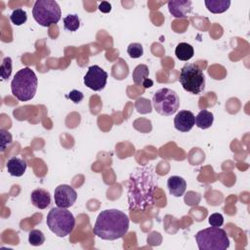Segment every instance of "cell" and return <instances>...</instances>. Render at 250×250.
<instances>
[{"instance_id":"cell-5","label":"cell","mask_w":250,"mask_h":250,"mask_svg":"<svg viewBox=\"0 0 250 250\" xmlns=\"http://www.w3.org/2000/svg\"><path fill=\"white\" fill-rule=\"evenodd\" d=\"M199 250H226L229 247V239L224 229L210 227L199 230L195 234Z\"/></svg>"},{"instance_id":"cell-16","label":"cell","mask_w":250,"mask_h":250,"mask_svg":"<svg viewBox=\"0 0 250 250\" xmlns=\"http://www.w3.org/2000/svg\"><path fill=\"white\" fill-rule=\"evenodd\" d=\"M214 121V115L207 109H202L195 116V125L200 129H208Z\"/></svg>"},{"instance_id":"cell-21","label":"cell","mask_w":250,"mask_h":250,"mask_svg":"<svg viewBox=\"0 0 250 250\" xmlns=\"http://www.w3.org/2000/svg\"><path fill=\"white\" fill-rule=\"evenodd\" d=\"M10 20L11 21L15 24V25H21L23 24L26 20H27V15H26V12L23 11L22 9L19 8V9H16L13 11V13L11 14L10 16Z\"/></svg>"},{"instance_id":"cell-19","label":"cell","mask_w":250,"mask_h":250,"mask_svg":"<svg viewBox=\"0 0 250 250\" xmlns=\"http://www.w3.org/2000/svg\"><path fill=\"white\" fill-rule=\"evenodd\" d=\"M148 67L146 64H139L137 65L132 73V78L134 83L137 86H141L144 82L145 79H146L148 77Z\"/></svg>"},{"instance_id":"cell-4","label":"cell","mask_w":250,"mask_h":250,"mask_svg":"<svg viewBox=\"0 0 250 250\" xmlns=\"http://www.w3.org/2000/svg\"><path fill=\"white\" fill-rule=\"evenodd\" d=\"M49 229L59 237H64L72 232L75 227L74 216L67 208H52L46 219Z\"/></svg>"},{"instance_id":"cell-23","label":"cell","mask_w":250,"mask_h":250,"mask_svg":"<svg viewBox=\"0 0 250 250\" xmlns=\"http://www.w3.org/2000/svg\"><path fill=\"white\" fill-rule=\"evenodd\" d=\"M1 78L3 80L8 79L12 73V59L10 57H6L3 59L1 66H0Z\"/></svg>"},{"instance_id":"cell-6","label":"cell","mask_w":250,"mask_h":250,"mask_svg":"<svg viewBox=\"0 0 250 250\" xmlns=\"http://www.w3.org/2000/svg\"><path fill=\"white\" fill-rule=\"evenodd\" d=\"M179 80L184 90L193 95H199L205 88L203 71L195 63L187 62L181 69Z\"/></svg>"},{"instance_id":"cell-25","label":"cell","mask_w":250,"mask_h":250,"mask_svg":"<svg viewBox=\"0 0 250 250\" xmlns=\"http://www.w3.org/2000/svg\"><path fill=\"white\" fill-rule=\"evenodd\" d=\"M0 136H1V151L3 152V151H5L7 146L12 144L13 139H12L11 133L4 129L0 130Z\"/></svg>"},{"instance_id":"cell-17","label":"cell","mask_w":250,"mask_h":250,"mask_svg":"<svg viewBox=\"0 0 250 250\" xmlns=\"http://www.w3.org/2000/svg\"><path fill=\"white\" fill-rule=\"evenodd\" d=\"M206 8L213 14H221L226 12L229 6V0H205Z\"/></svg>"},{"instance_id":"cell-10","label":"cell","mask_w":250,"mask_h":250,"mask_svg":"<svg viewBox=\"0 0 250 250\" xmlns=\"http://www.w3.org/2000/svg\"><path fill=\"white\" fill-rule=\"evenodd\" d=\"M54 199L58 207L69 208L75 203L77 199V192L68 185H60L55 188Z\"/></svg>"},{"instance_id":"cell-20","label":"cell","mask_w":250,"mask_h":250,"mask_svg":"<svg viewBox=\"0 0 250 250\" xmlns=\"http://www.w3.org/2000/svg\"><path fill=\"white\" fill-rule=\"evenodd\" d=\"M63 26L65 30L76 31L80 26V20L76 14H69L63 18Z\"/></svg>"},{"instance_id":"cell-24","label":"cell","mask_w":250,"mask_h":250,"mask_svg":"<svg viewBox=\"0 0 250 250\" xmlns=\"http://www.w3.org/2000/svg\"><path fill=\"white\" fill-rule=\"evenodd\" d=\"M127 53L131 58L138 59L143 56L144 48L141 43H131L127 47Z\"/></svg>"},{"instance_id":"cell-1","label":"cell","mask_w":250,"mask_h":250,"mask_svg":"<svg viewBox=\"0 0 250 250\" xmlns=\"http://www.w3.org/2000/svg\"><path fill=\"white\" fill-rule=\"evenodd\" d=\"M156 180L152 166H140L131 173L127 191L129 210L145 211L153 205Z\"/></svg>"},{"instance_id":"cell-22","label":"cell","mask_w":250,"mask_h":250,"mask_svg":"<svg viewBox=\"0 0 250 250\" xmlns=\"http://www.w3.org/2000/svg\"><path fill=\"white\" fill-rule=\"evenodd\" d=\"M28 242L32 246H40L45 242V236L39 229H32L28 233Z\"/></svg>"},{"instance_id":"cell-13","label":"cell","mask_w":250,"mask_h":250,"mask_svg":"<svg viewBox=\"0 0 250 250\" xmlns=\"http://www.w3.org/2000/svg\"><path fill=\"white\" fill-rule=\"evenodd\" d=\"M26 167H27V164H26L25 160H23L22 158H20L18 156L11 157L7 161V164H6L8 173L14 177L22 176L26 170Z\"/></svg>"},{"instance_id":"cell-11","label":"cell","mask_w":250,"mask_h":250,"mask_svg":"<svg viewBox=\"0 0 250 250\" xmlns=\"http://www.w3.org/2000/svg\"><path fill=\"white\" fill-rule=\"evenodd\" d=\"M195 125V116L189 110H180L174 118V126L180 132H188Z\"/></svg>"},{"instance_id":"cell-27","label":"cell","mask_w":250,"mask_h":250,"mask_svg":"<svg viewBox=\"0 0 250 250\" xmlns=\"http://www.w3.org/2000/svg\"><path fill=\"white\" fill-rule=\"evenodd\" d=\"M67 98L70 99L74 104H78L84 99V95L82 94V92H80L78 90H72L68 93Z\"/></svg>"},{"instance_id":"cell-3","label":"cell","mask_w":250,"mask_h":250,"mask_svg":"<svg viewBox=\"0 0 250 250\" xmlns=\"http://www.w3.org/2000/svg\"><path fill=\"white\" fill-rule=\"evenodd\" d=\"M37 85L35 72L29 67H23L15 74L11 82V91L20 102H26L34 97Z\"/></svg>"},{"instance_id":"cell-15","label":"cell","mask_w":250,"mask_h":250,"mask_svg":"<svg viewBox=\"0 0 250 250\" xmlns=\"http://www.w3.org/2000/svg\"><path fill=\"white\" fill-rule=\"evenodd\" d=\"M167 187L173 196L181 197L186 191L187 183L180 176H171L167 181Z\"/></svg>"},{"instance_id":"cell-12","label":"cell","mask_w":250,"mask_h":250,"mask_svg":"<svg viewBox=\"0 0 250 250\" xmlns=\"http://www.w3.org/2000/svg\"><path fill=\"white\" fill-rule=\"evenodd\" d=\"M168 10L170 14L177 19L187 18L192 11V3L190 0H173L168 2Z\"/></svg>"},{"instance_id":"cell-14","label":"cell","mask_w":250,"mask_h":250,"mask_svg":"<svg viewBox=\"0 0 250 250\" xmlns=\"http://www.w3.org/2000/svg\"><path fill=\"white\" fill-rule=\"evenodd\" d=\"M31 203L38 209H45L51 203V196L49 191L43 188H36L30 195Z\"/></svg>"},{"instance_id":"cell-7","label":"cell","mask_w":250,"mask_h":250,"mask_svg":"<svg viewBox=\"0 0 250 250\" xmlns=\"http://www.w3.org/2000/svg\"><path fill=\"white\" fill-rule=\"evenodd\" d=\"M32 16L37 23L48 27L59 22L62 11L59 4L54 0H37L32 8Z\"/></svg>"},{"instance_id":"cell-18","label":"cell","mask_w":250,"mask_h":250,"mask_svg":"<svg viewBox=\"0 0 250 250\" xmlns=\"http://www.w3.org/2000/svg\"><path fill=\"white\" fill-rule=\"evenodd\" d=\"M194 51L193 47L190 44H188L186 42H181L177 45L175 49V55L176 57L181 61H188L193 57Z\"/></svg>"},{"instance_id":"cell-9","label":"cell","mask_w":250,"mask_h":250,"mask_svg":"<svg viewBox=\"0 0 250 250\" xmlns=\"http://www.w3.org/2000/svg\"><path fill=\"white\" fill-rule=\"evenodd\" d=\"M107 81V73L99 65L94 64L89 66L87 73L84 76V84L93 91L103 90Z\"/></svg>"},{"instance_id":"cell-28","label":"cell","mask_w":250,"mask_h":250,"mask_svg":"<svg viewBox=\"0 0 250 250\" xmlns=\"http://www.w3.org/2000/svg\"><path fill=\"white\" fill-rule=\"evenodd\" d=\"M99 10L102 13H109L110 10H111V5L106 1H103L99 5Z\"/></svg>"},{"instance_id":"cell-29","label":"cell","mask_w":250,"mask_h":250,"mask_svg":"<svg viewBox=\"0 0 250 250\" xmlns=\"http://www.w3.org/2000/svg\"><path fill=\"white\" fill-rule=\"evenodd\" d=\"M142 86H144V88H146V89L150 88L151 86H153V81L151 79H149V78H146V79L144 80Z\"/></svg>"},{"instance_id":"cell-8","label":"cell","mask_w":250,"mask_h":250,"mask_svg":"<svg viewBox=\"0 0 250 250\" xmlns=\"http://www.w3.org/2000/svg\"><path fill=\"white\" fill-rule=\"evenodd\" d=\"M152 104L154 109L160 115L169 116L179 109L180 98L175 91L169 88H162L154 93Z\"/></svg>"},{"instance_id":"cell-2","label":"cell","mask_w":250,"mask_h":250,"mask_svg":"<svg viewBox=\"0 0 250 250\" xmlns=\"http://www.w3.org/2000/svg\"><path fill=\"white\" fill-rule=\"evenodd\" d=\"M129 229L128 216L117 209L102 211L95 222L93 233L104 240H115L123 237Z\"/></svg>"},{"instance_id":"cell-26","label":"cell","mask_w":250,"mask_h":250,"mask_svg":"<svg viewBox=\"0 0 250 250\" xmlns=\"http://www.w3.org/2000/svg\"><path fill=\"white\" fill-rule=\"evenodd\" d=\"M208 221L211 227H222L224 224V217L220 213H214L209 216Z\"/></svg>"}]
</instances>
